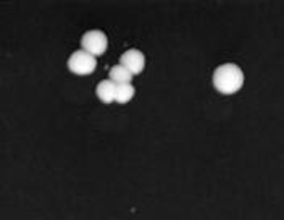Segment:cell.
<instances>
[{
    "label": "cell",
    "instance_id": "obj_1",
    "mask_svg": "<svg viewBox=\"0 0 284 220\" xmlns=\"http://www.w3.org/2000/svg\"><path fill=\"white\" fill-rule=\"evenodd\" d=\"M242 84H244V71L236 63L220 65L213 73L215 89L220 94H224V96L236 94L242 87Z\"/></svg>",
    "mask_w": 284,
    "mask_h": 220
},
{
    "label": "cell",
    "instance_id": "obj_2",
    "mask_svg": "<svg viewBox=\"0 0 284 220\" xmlns=\"http://www.w3.org/2000/svg\"><path fill=\"white\" fill-rule=\"evenodd\" d=\"M97 68V58L92 57L91 54L84 52V50H76L73 52L71 57L68 58V70L73 73V75H91Z\"/></svg>",
    "mask_w": 284,
    "mask_h": 220
},
{
    "label": "cell",
    "instance_id": "obj_3",
    "mask_svg": "<svg viewBox=\"0 0 284 220\" xmlns=\"http://www.w3.org/2000/svg\"><path fill=\"white\" fill-rule=\"evenodd\" d=\"M81 46L83 50L87 54H91L92 57H99V55H104L105 50L108 47V39L107 36L99 31V29H92V31H87L83 39H81Z\"/></svg>",
    "mask_w": 284,
    "mask_h": 220
},
{
    "label": "cell",
    "instance_id": "obj_4",
    "mask_svg": "<svg viewBox=\"0 0 284 220\" xmlns=\"http://www.w3.org/2000/svg\"><path fill=\"white\" fill-rule=\"evenodd\" d=\"M120 65L125 67L131 75H139L145 68V57L141 50L137 49H128L120 58Z\"/></svg>",
    "mask_w": 284,
    "mask_h": 220
},
{
    "label": "cell",
    "instance_id": "obj_5",
    "mask_svg": "<svg viewBox=\"0 0 284 220\" xmlns=\"http://www.w3.org/2000/svg\"><path fill=\"white\" fill-rule=\"evenodd\" d=\"M115 87L116 84H113L110 79H104V81H100L97 84V97L100 102H104V104H112L113 99H115Z\"/></svg>",
    "mask_w": 284,
    "mask_h": 220
},
{
    "label": "cell",
    "instance_id": "obj_6",
    "mask_svg": "<svg viewBox=\"0 0 284 220\" xmlns=\"http://www.w3.org/2000/svg\"><path fill=\"white\" fill-rule=\"evenodd\" d=\"M134 94H136V89H134V86L131 83H128V84H116L113 102H116V104H128L129 100H133Z\"/></svg>",
    "mask_w": 284,
    "mask_h": 220
},
{
    "label": "cell",
    "instance_id": "obj_7",
    "mask_svg": "<svg viewBox=\"0 0 284 220\" xmlns=\"http://www.w3.org/2000/svg\"><path fill=\"white\" fill-rule=\"evenodd\" d=\"M108 79L113 84H128L133 81V75L121 65H115V67L108 73Z\"/></svg>",
    "mask_w": 284,
    "mask_h": 220
}]
</instances>
